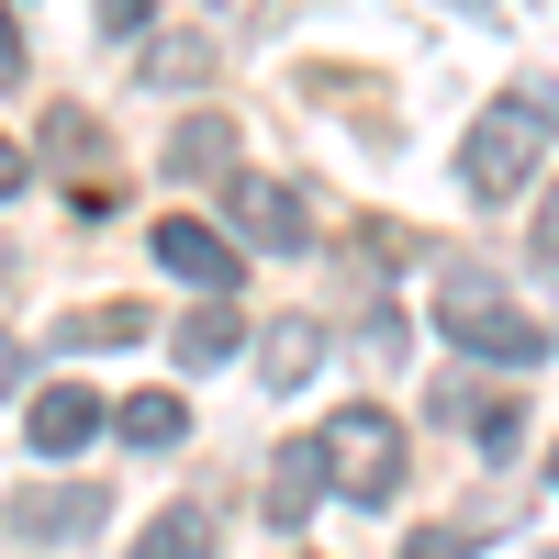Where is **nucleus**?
<instances>
[{"instance_id": "nucleus-1", "label": "nucleus", "mask_w": 559, "mask_h": 559, "mask_svg": "<svg viewBox=\"0 0 559 559\" xmlns=\"http://www.w3.org/2000/svg\"><path fill=\"white\" fill-rule=\"evenodd\" d=\"M548 146H559V90H548V79H515V90L471 123V146H459V191H471V202H515Z\"/></svg>"}, {"instance_id": "nucleus-2", "label": "nucleus", "mask_w": 559, "mask_h": 559, "mask_svg": "<svg viewBox=\"0 0 559 559\" xmlns=\"http://www.w3.org/2000/svg\"><path fill=\"white\" fill-rule=\"evenodd\" d=\"M437 336H448L459 358H492V369H537V358H548V324L503 292L492 269H471V258L437 269Z\"/></svg>"}, {"instance_id": "nucleus-3", "label": "nucleus", "mask_w": 559, "mask_h": 559, "mask_svg": "<svg viewBox=\"0 0 559 559\" xmlns=\"http://www.w3.org/2000/svg\"><path fill=\"white\" fill-rule=\"evenodd\" d=\"M324 481H336V503H381L403 481V426L381 403H347L336 426H324Z\"/></svg>"}, {"instance_id": "nucleus-4", "label": "nucleus", "mask_w": 559, "mask_h": 559, "mask_svg": "<svg viewBox=\"0 0 559 559\" xmlns=\"http://www.w3.org/2000/svg\"><path fill=\"white\" fill-rule=\"evenodd\" d=\"M146 247H157L168 280H191L202 302H224V292H236V269H247L236 236H224V224H202V213H157V236H146Z\"/></svg>"}, {"instance_id": "nucleus-5", "label": "nucleus", "mask_w": 559, "mask_h": 559, "mask_svg": "<svg viewBox=\"0 0 559 559\" xmlns=\"http://www.w3.org/2000/svg\"><path fill=\"white\" fill-rule=\"evenodd\" d=\"M102 426H112V403H102V392H79V381H45V392L23 403V448H34V459H79Z\"/></svg>"}, {"instance_id": "nucleus-6", "label": "nucleus", "mask_w": 559, "mask_h": 559, "mask_svg": "<svg viewBox=\"0 0 559 559\" xmlns=\"http://www.w3.org/2000/svg\"><path fill=\"white\" fill-rule=\"evenodd\" d=\"M224 213H236V236H247V247H280V258H292V247H313V236H302L313 213H302V191H292V179H258V168H247L236 191H224Z\"/></svg>"}, {"instance_id": "nucleus-7", "label": "nucleus", "mask_w": 559, "mask_h": 559, "mask_svg": "<svg viewBox=\"0 0 559 559\" xmlns=\"http://www.w3.org/2000/svg\"><path fill=\"white\" fill-rule=\"evenodd\" d=\"M437 414H448V426L471 437L481 459H515V448H526V403H515V392H471V381H448Z\"/></svg>"}, {"instance_id": "nucleus-8", "label": "nucleus", "mask_w": 559, "mask_h": 559, "mask_svg": "<svg viewBox=\"0 0 559 559\" xmlns=\"http://www.w3.org/2000/svg\"><path fill=\"white\" fill-rule=\"evenodd\" d=\"M90 526H102V492H79V481L12 503V537H34V548H68V537H90Z\"/></svg>"}, {"instance_id": "nucleus-9", "label": "nucleus", "mask_w": 559, "mask_h": 559, "mask_svg": "<svg viewBox=\"0 0 559 559\" xmlns=\"http://www.w3.org/2000/svg\"><path fill=\"white\" fill-rule=\"evenodd\" d=\"M313 492H336V481H324V437H302V448L269 459V526H302Z\"/></svg>"}, {"instance_id": "nucleus-10", "label": "nucleus", "mask_w": 559, "mask_h": 559, "mask_svg": "<svg viewBox=\"0 0 559 559\" xmlns=\"http://www.w3.org/2000/svg\"><path fill=\"white\" fill-rule=\"evenodd\" d=\"M168 347H179V369H224V358L247 347V313H236V302H191Z\"/></svg>"}, {"instance_id": "nucleus-11", "label": "nucleus", "mask_w": 559, "mask_h": 559, "mask_svg": "<svg viewBox=\"0 0 559 559\" xmlns=\"http://www.w3.org/2000/svg\"><path fill=\"white\" fill-rule=\"evenodd\" d=\"M168 179H224V191H236V123H179L168 134Z\"/></svg>"}, {"instance_id": "nucleus-12", "label": "nucleus", "mask_w": 559, "mask_h": 559, "mask_svg": "<svg viewBox=\"0 0 559 559\" xmlns=\"http://www.w3.org/2000/svg\"><path fill=\"white\" fill-rule=\"evenodd\" d=\"M258 369H269V392H302L313 381V369H324V324H269V336H258Z\"/></svg>"}, {"instance_id": "nucleus-13", "label": "nucleus", "mask_w": 559, "mask_h": 559, "mask_svg": "<svg viewBox=\"0 0 559 559\" xmlns=\"http://www.w3.org/2000/svg\"><path fill=\"white\" fill-rule=\"evenodd\" d=\"M123 559H213V515H202V503H168V515L134 537Z\"/></svg>"}, {"instance_id": "nucleus-14", "label": "nucleus", "mask_w": 559, "mask_h": 559, "mask_svg": "<svg viewBox=\"0 0 559 559\" xmlns=\"http://www.w3.org/2000/svg\"><path fill=\"white\" fill-rule=\"evenodd\" d=\"M146 324H157L146 302H90V313H68V324H57V347H134Z\"/></svg>"}, {"instance_id": "nucleus-15", "label": "nucleus", "mask_w": 559, "mask_h": 559, "mask_svg": "<svg viewBox=\"0 0 559 559\" xmlns=\"http://www.w3.org/2000/svg\"><path fill=\"white\" fill-rule=\"evenodd\" d=\"M112 426H123V448H179V426H191V414H179V392H123Z\"/></svg>"}, {"instance_id": "nucleus-16", "label": "nucleus", "mask_w": 559, "mask_h": 559, "mask_svg": "<svg viewBox=\"0 0 559 559\" xmlns=\"http://www.w3.org/2000/svg\"><path fill=\"white\" fill-rule=\"evenodd\" d=\"M146 79H157V90H191V79H213V45H202V34H168L157 57H146Z\"/></svg>"}, {"instance_id": "nucleus-17", "label": "nucleus", "mask_w": 559, "mask_h": 559, "mask_svg": "<svg viewBox=\"0 0 559 559\" xmlns=\"http://www.w3.org/2000/svg\"><path fill=\"white\" fill-rule=\"evenodd\" d=\"M23 168H34V146H23V134H0V202L23 191Z\"/></svg>"}, {"instance_id": "nucleus-18", "label": "nucleus", "mask_w": 559, "mask_h": 559, "mask_svg": "<svg viewBox=\"0 0 559 559\" xmlns=\"http://www.w3.org/2000/svg\"><path fill=\"white\" fill-rule=\"evenodd\" d=\"M146 12L157 0H102V34H146Z\"/></svg>"}, {"instance_id": "nucleus-19", "label": "nucleus", "mask_w": 559, "mask_h": 559, "mask_svg": "<svg viewBox=\"0 0 559 559\" xmlns=\"http://www.w3.org/2000/svg\"><path fill=\"white\" fill-rule=\"evenodd\" d=\"M403 559H471V537H448V526H426V537H414Z\"/></svg>"}, {"instance_id": "nucleus-20", "label": "nucleus", "mask_w": 559, "mask_h": 559, "mask_svg": "<svg viewBox=\"0 0 559 559\" xmlns=\"http://www.w3.org/2000/svg\"><path fill=\"white\" fill-rule=\"evenodd\" d=\"M12 79H23V23L0 12V90H12Z\"/></svg>"}, {"instance_id": "nucleus-21", "label": "nucleus", "mask_w": 559, "mask_h": 559, "mask_svg": "<svg viewBox=\"0 0 559 559\" xmlns=\"http://www.w3.org/2000/svg\"><path fill=\"white\" fill-rule=\"evenodd\" d=\"M537 258L559 269V191H548V213H537Z\"/></svg>"}, {"instance_id": "nucleus-22", "label": "nucleus", "mask_w": 559, "mask_h": 559, "mask_svg": "<svg viewBox=\"0 0 559 559\" xmlns=\"http://www.w3.org/2000/svg\"><path fill=\"white\" fill-rule=\"evenodd\" d=\"M12 369H23V358H12V336H0V392H12Z\"/></svg>"}, {"instance_id": "nucleus-23", "label": "nucleus", "mask_w": 559, "mask_h": 559, "mask_svg": "<svg viewBox=\"0 0 559 559\" xmlns=\"http://www.w3.org/2000/svg\"><path fill=\"white\" fill-rule=\"evenodd\" d=\"M548 481H559V459H548Z\"/></svg>"}]
</instances>
